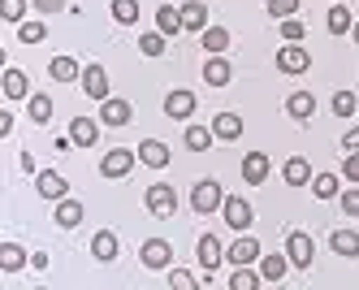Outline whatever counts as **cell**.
I'll return each instance as SVG.
<instances>
[{
	"mask_svg": "<svg viewBox=\"0 0 359 290\" xmlns=\"http://www.w3.org/2000/svg\"><path fill=\"white\" fill-rule=\"evenodd\" d=\"M43 35H48L43 22H22V26H18V39H22V44H39Z\"/></svg>",
	"mask_w": 359,
	"mask_h": 290,
	"instance_id": "74e56055",
	"label": "cell"
},
{
	"mask_svg": "<svg viewBox=\"0 0 359 290\" xmlns=\"http://www.w3.org/2000/svg\"><path fill=\"white\" fill-rule=\"evenodd\" d=\"M22 13H27V0H0V18L5 22H22Z\"/></svg>",
	"mask_w": 359,
	"mask_h": 290,
	"instance_id": "60d3db41",
	"label": "cell"
},
{
	"mask_svg": "<svg viewBox=\"0 0 359 290\" xmlns=\"http://www.w3.org/2000/svg\"><path fill=\"white\" fill-rule=\"evenodd\" d=\"M35 187H39V195H43V199H65V195H69L65 178H61V173H53V169H43V173L35 178Z\"/></svg>",
	"mask_w": 359,
	"mask_h": 290,
	"instance_id": "8fae6325",
	"label": "cell"
},
{
	"mask_svg": "<svg viewBox=\"0 0 359 290\" xmlns=\"http://www.w3.org/2000/svg\"><path fill=\"white\" fill-rule=\"evenodd\" d=\"M69 139L79 143V147H91V143L100 139V126H95L91 117H74V121H69Z\"/></svg>",
	"mask_w": 359,
	"mask_h": 290,
	"instance_id": "e0dca14e",
	"label": "cell"
},
{
	"mask_svg": "<svg viewBox=\"0 0 359 290\" xmlns=\"http://www.w3.org/2000/svg\"><path fill=\"white\" fill-rule=\"evenodd\" d=\"M22 265H27V251H22L18 243H5V247H0V269H5V273H18Z\"/></svg>",
	"mask_w": 359,
	"mask_h": 290,
	"instance_id": "484cf974",
	"label": "cell"
},
{
	"mask_svg": "<svg viewBox=\"0 0 359 290\" xmlns=\"http://www.w3.org/2000/svg\"><path fill=\"white\" fill-rule=\"evenodd\" d=\"M139 260H143L147 269H165L169 260H173V247H169L165 239H147V243L139 247Z\"/></svg>",
	"mask_w": 359,
	"mask_h": 290,
	"instance_id": "8992f818",
	"label": "cell"
},
{
	"mask_svg": "<svg viewBox=\"0 0 359 290\" xmlns=\"http://www.w3.org/2000/svg\"><path fill=\"white\" fill-rule=\"evenodd\" d=\"M286 269H290L286 256H264V260H260V277H264V282H281V277H286Z\"/></svg>",
	"mask_w": 359,
	"mask_h": 290,
	"instance_id": "cb8c5ba5",
	"label": "cell"
},
{
	"mask_svg": "<svg viewBox=\"0 0 359 290\" xmlns=\"http://www.w3.org/2000/svg\"><path fill=\"white\" fill-rule=\"evenodd\" d=\"M225 256H229V265H255V260H260V243L255 239H234V247Z\"/></svg>",
	"mask_w": 359,
	"mask_h": 290,
	"instance_id": "2e32d148",
	"label": "cell"
},
{
	"mask_svg": "<svg viewBox=\"0 0 359 290\" xmlns=\"http://www.w3.org/2000/svg\"><path fill=\"white\" fill-rule=\"evenodd\" d=\"M286 182L290 187H307V182H312V165H307L303 156H290L286 161Z\"/></svg>",
	"mask_w": 359,
	"mask_h": 290,
	"instance_id": "603a6c76",
	"label": "cell"
},
{
	"mask_svg": "<svg viewBox=\"0 0 359 290\" xmlns=\"http://www.w3.org/2000/svg\"><path fill=\"white\" fill-rule=\"evenodd\" d=\"M243 178L251 182V187H260V182L269 178V156H264V152H251V156H243Z\"/></svg>",
	"mask_w": 359,
	"mask_h": 290,
	"instance_id": "5bb4252c",
	"label": "cell"
},
{
	"mask_svg": "<svg viewBox=\"0 0 359 290\" xmlns=\"http://www.w3.org/2000/svg\"><path fill=\"white\" fill-rule=\"evenodd\" d=\"M83 87H87L91 100H109V74H104V65H87L83 70Z\"/></svg>",
	"mask_w": 359,
	"mask_h": 290,
	"instance_id": "9c48e42d",
	"label": "cell"
},
{
	"mask_svg": "<svg viewBox=\"0 0 359 290\" xmlns=\"http://www.w3.org/2000/svg\"><path fill=\"white\" fill-rule=\"evenodd\" d=\"M251 221H255V213H251V204L243 199V195H234V199H225V225L229 230H251Z\"/></svg>",
	"mask_w": 359,
	"mask_h": 290,
	"instance_id": "277c9868",
	"label": "cell"
},
{
	"mask_svg": "<svg viewBox=\"0 0 359 290\" xmlns=\"http://www.w3.org/2000/svg\"><path fill=\"white\" fill-rule=\"evenodd\" d=\"M260 282H264V277H260V273H251V265H238V273L229 277V290H255Z\"/></svg>",
	"mask_w": 359,
	"mask_h": 290,
	"instance_id": "1f68e13d",
	"label": "cell"
},
{
	"mask_svg": "<svg viewBox=\"0 0 359 290\" xmlns=\"http://www.w3.org/2000/svg\"><path fill=\"white\" fill-rule=\"evenodd\" d=\"M169 286H177V290H191V286H195V277H191V273H169Z\"/></svg>",
	"mask_w": 359,
	"mask_h": 290,
	"instance_id": "ee69618b",
	"label": "cell"
},
{
	"mask_svg": "<svg viewBox=\"0 0 359 290\" xmlns=\"http://www.w3.org/2000/svg\"><path fill=\"white\" fill-rule=\"evenodd\" d=\"M342 173H346L351 182H359V152H351V156H346V165H342Z\"/></svg>",
	"mask_w": 359,
	"mask_h": 290,
	"instance_id": "7bdbcfd3",
	"label": "cell"
},
{
	"mask_svg": "<svg viewBox=\"0 0 359 290\" xmlns=\"http://www.w3.org/2000/svg\"><path fill=\"white\" fill-rule=\"evenodd\" d=\"M203 26H208V9H203L199 0L182 5V31H203Z\"/></svg>",
	"mask_w": 359,
	"mask_h": 290,
	"instance_id": "7402d4cb",
	"label": "cell"
},
{
	"mask_svg": "<svg viewBox=\"0 0 359 290\" xmlns=\"http://www.w3.org/2000/svg\"><path fill=\"white\" fill-rule=\"evenodd\" d=\"M286 109H290V117H299V121H307L316 113V100H312V91H294L290 100H286Z\"/></svg>",
	"mask_w": 359,
	"mask_h": 290,
	"instance_id": "44dd1931",
	"label": "cell"
},
{
	"mask_svg": "<svg viewBox=\"0 0 359 290\" xmlns=\"http://www.w3.org/2000/svg\"><path fill=\"white\" fill-rule=\"evenodd\" d=\"M35 9H43V13H57V9H65V0H35Z\"/></svg>",
	"mask_w": 359,
	"mask_h": 290,
	"instance_id": "bcb514c9",
	"label": "cell"
},
{
	"mask_svg": "<svg viewBox=\"0 0 359 290\" xmlns=\"http://www.w3.org/2000/svg\"><path fill=\"white\" fill-rule=\"evenodd\" d=\"M139 52H143V57H161V52H165V31H147V35H139Z\"/></svg>",
	"mask_w": 359,
	"mask_h": 290,
	"instance_id": "e575fe53",
	"label": "cell"
},
{
	"mask_svg": "<svg viewBox=\"0 0 359 290\" xmlns=\"http://www.w3.org/2000/svg\"><path fill=\"white\" fill-rule=\"evenodd\" d=\"M27 109H31V121H39V126H43V121H53V100H48V95H39V91L31 95V104H27Z\"/></svg>",
	"mask_w": 359,
	"mask_h": 290,
	"instance_id": "d6a6232c",
	"label": "cell"
},
{
	"mask_svg": "<svg viewBox=\"0 0 359 290\" xmlns=\"http://www.w3.org/2000/svg\"><path fill=\"white\" fill-rule=\"evenodd\" d=\"M130 169H135V152H126V147H113L104 161H100V173L104 178H126Z\"/></svg>",
	"mask_w": 359,
	"mask_h": 290,
	"instance_id": "5b68a950",
	"label": "cell"
},
{
	"mask_svg": "<svg viewBox=\"0 0 359 290\" xmlns=\"http://www.w3.org/2000/svg\"><path fill=\"white\" fill-rule=\"evenodd\" d=\"M312 191H316V199H333V195H338V173H316Z\"/></svg>",
	"mask_w": 359,
	"mask_h": 290,
	"instance_id": "836d02e7",
	"label": "cell"
},
{
	"mask_svg": "<svg viewBox=\"0 0 359 290\" xmlns=\"http://www.w3.org/2000/svg\"><path fill=\"white\" fill-rule=\"evenodd\" d=\"M325 22H329V31H333V35H346L351 26H355V18H351V9H346V5H333Z\"/></svg>",
	"mask_w": 359,
	"mask_h": 290,
	"instance_id": "4316f807",
	"label": "cell"
},
{
	"mask_svg": "<svg viewBox=\"0 0 359 290\" xmlns=\"http://www.w3.org/2000/svg\"><path fill=\"white\" fill-rule=\"evenodd\" d=\"M5 95L9 100H27V74L22 70H5Z\"/></svg>",
	"mask_w": 359,
	"mask_h": 290,
	"instance_id": "f1b7e54d",
	"label": "cell"
},
{
	"mask_svg": "<svg viewBox=\"0 0 359 290\" xmlns=\"http://www.w3.org/2000/svg\"><path fill=\"white\" fill-rule=\"evenodd\" d=\"M342 143H346V152H359V126L346 130V139H342Z\"/></svg>",
	"mask_w": 359,
	"mask_h": 290,
	"instance_id": "7dc6e473",
	"label": "cell"
},
{
	"mask_svg": "<svg viewBox=\"0 0 359 290\" xmlns=\"http://www.w3.org/2000/svg\"><path fill=\"white\" fill-rule=\"evenodd\" d=\"M342 208H346L351 217H359V191H346V195H342Z\"/></svg>",
	"mask_w": 359,
	"mask_h": 290,
	"instance_id": "f6af8a7d",
	"label": "cell"
},
{
	"mask_svg": "<svg viewBox=\"0 0 359 290\" xmlns=\"http://www.w3.org/2000/svg\"><path fill=\"white\" fill-rule=\"evenodd\" d=\"M307 65H312V57H307L299 44H286V48L277 52V70H281V74H303Z\"/></svg>",
	"mask_w": 359,
	"mask_h": 290,
	"instance_id": "52a82bcc",
	"label": "cell"
},
{
	"mask_svg": "<svg viewBox=\"0 0 359 290\" xmlns=\"http://www.w3.org/2000/svg\"><path fill=\"white\" fill-rule=\"evenodd\" d=\"M165 113L177 117V121L191 117V113H195V95H191V91H169V95H165Z\"/></svg>",
	"mask_w": 359,
	"mask_h": 290,
	"instance_id": "9a60e30c",
	"label": "cell"
},
{
	"mask_svg": "<svg viewBox=\"0 0 359 290\" xmlns=\"http://www.w3.org/2000/svg\"><path fill=\"white\" fill-rule=\"evenodd\" d=\"M57 225L61 230H74V225H83V204H74L69 195L57 204Z\"/></svg>",
	"mask_w": 359,
	"mask_h": 290,
	"instance_id": "ffe728a7",
	"label": "cell"
},
{
	"mask_svg": "<svg viewBox=\"0 0 359 290\" xmlns=\"http://www.w3.org/2000/svg\"><path fill=\"white\" fill-rule=\"evenodd\" d=\"M221 260H225V251H221V243H217V234H199V265L212 273Z\"/></svg>",
	"mask_w": 359,
	"mask_h": 290,
	"instance_id": "4fadbf2b",
	"label": "cell"
},
{
	"mask_svg": "<svg viewBox=\"0 0 359 290\" xmlns=\"http://www.w3.org/2000/svg\"><path fill=\"white\" fill-rule=\"evenodd\" d=\"M212 135H217V139H225V143H229V139H238V135H243V117H238V113H217Z\"/></svg>",
	"mask_w": 359,
	"mask_h": 290,
	"instance_id": "ac0fdd59",
	"label": "cell"
},
{
	"mask_svg": "<svg viewBox=\"0 0 359 290\" xmlns=\"http://www.w3.org/2000/svg\"><path fill=\"white\" fill-rule=\"evenodd\" d=\"M351 31H355V44H359V22H355V26H351Z\"/></svg>",
	"mask_w": 359,
	"mask_h": 290,
	"instance_id": "c3c4849f",
	"label": "cell"
},
{
	"mask_svg": "<svg viewBox=\"0 0 359 290\" xmlns=\"http://www.w3.org/2000/svg\"><path fill=\"white\" fill-rule=\"evenodd\" d=\"M286 251H290V265H294V269H312V256H316V247H312V234L294 230L290 239H286Z\"/></svg>",
	"mask_w": 359,
	"mask_h": 290,
	"instance_id": "3957f363",
	"label": "cell"
},
{
	"mask_svg": "<svg viewBox=\"0 0 359 290\" xmlns=\"http://www.w3.org/2000/svg\"><path fill=\"white\" fill-rule=\"evenodd\" d=\"M229 74H234V70H229V61L221 57V52H212L208 65H203V83H208V87H225V83H229Z\"/></svg>",
	"mask_w": 359,
	"mask_h": 290,
	"instance_id": "7c38bea8",
	"label": "cell"
},
{
	"mask_svg": "<svg viewBox=\"0 0 359 290\" xmlns=\"http://www.w3.org/2000/svg\"><path fill=\"white\" fill-rule=\"evenodd\" d=\"M113 18L121 26H135L139 22V0H113Z\"/></svg>",
	"mask_w": 359,
	"mask_h": 290,
	"instance_id": "4dcf8cb0",
	"label": "cell"
},
{
	"mask_svg": "<svg viewBox=\"0 0 359 290\" xmlns=\"http://www.w3.org/2000/svg\"><path fill=\"white\" fill-rule=\"evenodd\" d=\"M130 104H126V100H100V121H104V126H126V121H130Z\"/></svg>",
	"mask_w": 359,
	"mask_h": 290,
	"instance_id": "ba28073f",
	"label": "cell"
},
{
	"mask_svg": "<svg viewBox=\"0 0 359 290\" xmlns=\"http://www.w3.org/2000/svg\"><path fill=\"white\" fill-rule=\"evenodd\" d=\"M303 35H307V26L299 18H281V39H286V44H299Z\"/></svg>",
	"mask_w": 359,
	"mask_h": 290,
	"instance_id": "f35d334b",
	"label": "cell"
},
{
	"mask_svg": "<svg viewBox=\"0 0 359 290\" xmlns=\"http://www.w3.org/2000/svg\"><path fill=\"white\" fill-rule=\"evenodd\" d=\"M191 208H195V213H217V208H225V191H221V182H217V178L195 182V191H191Z\"/></svg>",
	"mask_w": 359,
	"mask_h": 290,
	"instance_id": "6da1fadb",
	"label": "cell"
},
{
	"mask_svg": "<svg viewBox=\"0 0 359 290\" xmlns=\"http://www.w3.org/2000/svg\"><path fill=\"white\" fill-rule=\"evenodd\" d=\"M208 143H212V130L208 126H191L187 130V147L191 152H208Z\"/></svg>",
	"mask_w": 359,
	"mask_h": 290,
	"instance_id": "8d00e7d4",
	"label": "cell"
},
{
	"mask_svg": "<svg viewBox=\"0 0 359 290\" xmlns=\"http://www.w3.org/2000/svg\"><path fill=\"white\" fill-rule=\"evenodd\" d=\"M333 251L338 256H359V234L355 230H338L333 234Z\"/></svg>",
	"mask_w": 359,
	"mask_h": 290,
	"instance_id": "f546056e",
	"label": "cell"
},
{
	"mask_svg": "<svg viewBox=\"0 0 359 290\" xmlns=\"http://www.w3.org/2000/svg\"><path fill=\"white\" fill-rule=\"evenodd\" d=\"M156 26H161L165 35H177V31H182V9L161 5V9H156Z\"/></svg>",
	"mask_w": 359,
	"mask_h": 290,
	"instance_id": "d4e9b609",
	"label": "cell"
},
{
	"mask_svg": "<svg viewBox=\"0 0 359 290\" xmlns=\"http://www.w3.org/2000/svg\"><path fill=\"white\" fill-rule=\"evenodd\" d=\"M355 91H338V95H333V113H338V117H351L355 113Z\"/></svg>",
	"mask_w": 359,
	"mask_h": 290,
	"instance_id": "ab89813d",
	"label": "cell"
},
{
	"mask_svg": "<svg viewBox=\"0 0 359 290\" xmlns=\"http://www.w3.org/2000/svg\"><path fill=\"white\" fill-rule=\"evenodd\" d=\"M48 70H53L57 83H74V78H79V61H74V57H53Z\"/></svg>",
	"mask_w": 359,
	"mask_h": 290,
	"instance_id": "83f0119b",
	"label": "cell"
},
{
	"mask_svg": "<svg viewBox=\"0 0 359 290\" xmlns=\"http://www.w3.org/2000/svg\"><path fill=\"white\" fill-rule=\"evenodd\" d=\"M139 161H143L147 169H165V165H169V147H165L161 139H143V143H139Z\"/></svg>",
	"mask_w": 359,
	"mask_h": 290,
	"instance_id": "30bf717a",
	"label": "cell"
},
{
	"mask_svg": "<svg viewBox=\"0 0 359 290\" xmlns=\"http://www.w3.org/2000/svg\"><path fill=\"white\" fill-rule=\"evenodd\" d=\"M269 13L273 18H294L299 13V0H269Z\"/></svg>",
	"mask_w": 359,
	"mask_h": 290,
	"instance_id": "b9f144b4",
	"label": "cell"
},
{
	"mask_svg": "<svg viewBox=\"0 0 359 290\" xmlns=\"http://www.w3.org/2000/svg\"><path fill=\"white\" fill-rule=\"evenodd\" d=\"M143 199H147V213L151 217H173V208H177V191L169 187V182H156Z\"/></svg>",
	"mask_w": 359,
	"mask_h": 290,
	"instance_id": "7a4b0ae2",
	"label": "cell"
},
{
	"mask_svg": "<svg viewBox=\"0 0 359 290\" xmlns=\"http://www.w3.org/2000/svg\"><path fill=\"white\" fill-rule=\"evenodd\" d=\"M91 256L95 260H117V234L113 230H100L91 239Z\"/></svg>",
	"mask_w": 359,
	"mask_h": 290,
	"instance_id": "d6986e66",
	"label": "cell"
},
{
	"mask_svg": "<svg viewBox=\"0 0 359 290\" xmlns=\"http://www.w3.org/2000/svg\"><path fill=\"white\" fill-rule=\"evenodd\" d=\"M203 48H208V52H225L229 48V31H221V26H203Z\"/></svg>",
	"mask_w": 359,
	"mask_h": 290,
	"instance_id": "d590c367",
	"label": "cell"
}]
</instances>
